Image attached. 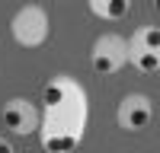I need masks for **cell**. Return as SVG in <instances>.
<instances>
[{"label": "cell", "mask_w": 160, "mask_h": 153, "mask_svg": "<svg viewBox=\"0 0 160 153\" xmlns=\"http://www.w3.org/2000/svg\"><path fill=\"white\" fill-rule=\"evenodd\" d=\"M10 32H13V42L19 48H42L48 42V32H51L48 10L38 7V3L19 7L13 13V19H10Z\"/></svg>", "instance_id": "7a4b0ae2"}, {"label": "cell", "mask_w": 160, "mask_h": 153, "mask_svg": "<svg viewBox=\"0 0 160 153\" xmlns=\"http://www.w3.org/2000/svg\"><path fill=\"white\" fill-rule=\"evenodd\" d=\"M42 102H45V112H42V124H38L42 150L45 153L77 150L87 134V118H90L83 83H77L68 73H58L42 89Z\"/></svg>", "instance_id": "6da1fadb"}, {"label": "cell", "mask_w": 160, "mask_h": 153, "mask_svg": "<svg viewBox=\"0 0 160 153\" xmlns=\"http://www.w3.org/2000/svg\"><path fill=\"white\" fill-rule=\"evenodd\" d=\"M128 61L141 73H160V26H141L131 32Z\"/></svg>", "instance_id": "277c9868"}, {"label": "cell", "mask_w": 160, "mask_h": 153, "mask_svg": "<svg viewBox=\"0 0 160 153\" xmlns=\"http://www.w3.org/2000/svg\"><path fill=\"white\" fill-rule=\"evenodd\" d=\"M151 118H154V102L144 93L122 96V102H118V109H115V121H118L122 131H144V128L151 124Z\"/></svg>", "instance_id": "8992f818"}, {"label": "cell", "mask_w": 160, "mask_h": 153, "mask_svg": "<svg viewBox=\"0 0 160 153\" xmlns=\"http://www.w3.org/2000/svg\"><path fill=\"white\" fill-rule=\"evenodd\" d=\"M90 64H93V70L102 73V76L118 73L128 64V38H122L118 32H102L96 42H93Z\"/></svg>", "instance_id": "3957f363"}, {"label": "cell", "mask_w": 160, "mask_h": 153, "mask_svg": "<svg viewBox=\"0 0 160 153\" xmlns=\"http://www.w3.org/2000/svg\"><path fill=\"white\" fill-rule=\"evenodd\" d=\"M0 118H3V124L10 128L13 134H19V137L38 134V124H42V115H38V109L32 105L29 99H22V96L7 99V102H3V112H0Z\"/></svg>", "instance_id": "5b68a950"}, {"label": "cell", "mask_w": 160, "mask_h": 153, "mask_svg": "<svg viewBox=\"0 0 160 153\" xmlns=\"http://www.w3.org/2000/svg\"><path fill=\"white\" fill-rule=\"evenodd\" d=\"M154 10H157V16H160V0H157V3H154Z\"/></svg>", "instance_id": "9c48e42d"}, {"label": "cell", "mask_w": 160, "mask_h": 153, "mask_svg": "<svg viewBox=\"0 0 160 153\" xmlns=\"http://www.w3.org/2000/svg\"><path fill=\"white\" fill-rule=\"evenodd\" d=\"M0 153H16V150H13V144H10V140H3V137H0Z\"/></svg>", "instance_id": "ba28073f"}, {"label": "cell", "mask_w": 160, "mask_h": 153, "mask_svg": "<svg viewBox=\"0 0 160 153\" xmlns=\"http://www.w3.org/2000/svg\"><path fill=\"white\" fill-rule=\"evenodd\" d=\"M90 13L96 19L106 22H118L131 13V0H90Z\"/></svg>", "instance_id": "52a82bcc"}]
</instances>
